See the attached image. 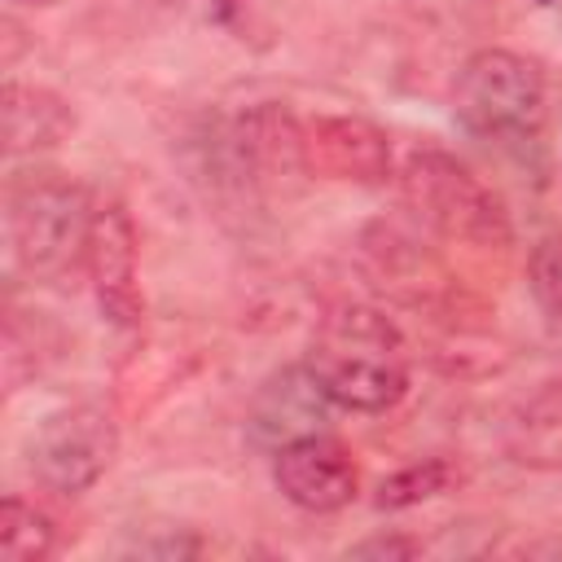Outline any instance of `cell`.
Returning a JSON list of instances; mask_svg holds the SVG:
<instances>
[{
  "label": "cell",
  "instance_id": "obj_1",
  "mask_svg": "<svg viewBox=\"0 0 562 562\" xmlns=\"http://www.w3.org/2000/svg\"><path fill=\"white\" fill-rule=\"evenodd\" d=\"M303 364L329 395V404L351 413H386L408 391V342L400 325L360 299L329 303L307 338Z\"/></svg>",
  "mask_w": 562,
  "mask_h": 562
},
{
  "label": "cell",
  "instance_id": "obj_2",
  "mask_svg": "<svg viewBox=\"0 0 562 562\" xmlns=\"http://www.w3.org/2000/svg\"><path fill=\"white\" fill-rule=\"evenodd\" d=\"M97 202L66 171H18L4 184V233L18 272L57 285L88 268Z\"/></svg>",
  "mask_w": 562,
  "mask_h": 562
},
{
  "label": "cell",
  "instance_id": "obj_3",
  "mask_svg": "<svg viewBox=\"0 0 562 562\" xmlns=\"http://www.w3.org/2000/svg\"><path fill=\"white\" fill-rule=\"evenodd\" d=\"M400 193H404V206L448 241L479 246V250H505L514 241V224L501 193L483 184L448 149H435V145L413 149L400 167Z\"/></svg>",
  "mask_w": 562,
  "mask_h": 562
},
{
  "label": "cell",
  "instance_id": "obj_4",
  "mask_svg": "<svg viewBox=\"0 0 562 562\" xmlns=\"http://www.w3.org/2000/svg\"><path fill=\"white\" fill-rule=\"evenodd\" d=\"M452 114L479 140H531L544 127V70L514 48H479L452 79Z\"/></svg>",
  "mask_w": 562,
  "mask_h": 562
},
{
  "label": "cell",
  "instance_id": "obj_5",
  "mask_svg": "<svg viewBox=\"0 0 562 562\" xmlns=\"http://www.w3.org/2000/svg\"><path fill=\"white\" fill-rule=\"evenodd\" d=\"M119 457V422L101 404H66L26 439V470L53 496L88 492Z\"/></svg>",
  "mask_w": 562,
  "mask_h": 562
},
{
  "label": "cell",
  "instance_id": "obj_6",
  "mask_svg": "<svg viewBox=\"0 0 562 562\" xmlns=\"http://www.w3.org/2000/svg\"><path fill=\"white\" fill-rule=\"evenodd\" d=\"M228 171L255 193H281L290 180L307 176L303 167V123L277 105L259 101L241 110L224 132Z\"/></svg>",
  "mask_w": 562,
  "mask_h": 562
},
{
  "label": "cell",
  "instance_id": "obj_7",
  "mask_svg": "<svg viewBox=\"0 0 562 562\" xmlns=\"http://www.w3.org/2000/svg\"><path fill=\"white\" fill-rule=\"evenodd\" d=\"M272 483L303 514H338L360 492V465L342 439L312 430L272 452Z\"/></svg>",
  "mask_w": 562,
  "mask_h": 562
},
{
  "label": "cell",
  "instance_id": "obj_8",
  "mask_svg": "<svg viewBox=\"0 0 562 562\" xmlns=\"http://www.w3.org/2000/svg\"><path fill=\"white\" fill-rule=\"evenodd\" d=\"M303 167L338 184H386L391 140L360 114H316L303 123Z\"/></svg>",
  "mask_w": 562,
  "mask_h": 562
},
{
  "label": "cell",
  "instance_id": "obj_9",
  "mask_svg": "<svg viewBox=\"0 0 562 562\" xmlns=\"http://www.w3.org/2000/svg\"><path fill=\"white\" fill-rule=\"evenodd\" d=\"M88 277L97 290V307L119 329H140L145 294L136 281V224L123 202H101L88 233Z\"/></svg>",
  "mask_w": 562,
  "mask_h": 562
},
{
  "label": "cell",
  "instance_id": "obj_10",
  "mask_svg": "<svg viewBox=\"0 0 562 562\" xmlns=\"http://www.w3.org/2000/svg\"><path fill=\"white\" fill-rule=\"evenodd\" d=\"M325 404H329V395L321 391V382L312 378L307 364L281 369L259 386V395L250 404V435L277 452L281 443L321 430Z\"/></svg>",
  "mask_w": 562,
  "mask_h": 562
},
{
  "label": "cell",
  "instance_id": "obj_11",
  "mask_svg": "<svg viewBox=\"0 0 562 562\" xmlns=\"http://www.w3.org/2000/svg\"><path fill=\"white\" fill-rule=\"evenodd\" d=\"M4 154L22 158V154H40V149H57L70 132H75V110L61 92L40 88V83H4Z\"/></svg>",
  "mask_w": 562,
  "mask_h": 562
},
{
  "label": "cell",
  "instance_id": "obj_12",
  "mask_svg": "<svg viewBox=\"0 0 562 562\" xmlns=\"http://www.w3.org/2000/svg\"><path fill=\"white\" fill-rule=\"evenodd\" d=\"M505 457L522 470H562V373L540 382L505 422Z\"/></svg>",
  "mask_w": 562,
  "mask_h": 562
},
{
  "label": "cell",
  "instance_id": "obj_13",
  "mask_svg": "<svg viewBox=\"0 0 562 562\" xmlns=\"http://www.w3.org/2000/svg\"><path fill=\"white\" fill-rule=\"evenodd\" d=\"M465 483V465L457 457H426V461H413L395 474H386L378 483V496L373 505L378 509H413L422 501H435V496H448Z\"/></svg>",
  "mask_w": 562,
  "mask_h": 562
},
{
  "label": "cell",
  "instance_id": "obj_14",
  "mask_svg": "<svg viewBox=\"0 0 562 562\" xmlns=\"http://www.w3.org/2000/svg\"><path fill=\"white\" fill-rule=\"evenodd\" d=\"M57 549V527L53 518L22 501V496H4L0 505V558L4 562H44Z\"/></svg>",
  "mask_w": 562,
  "mask_h": 562
},
{
  "label": "cell",
  "instance_id": "obj_15",
  "mask_svg": "<svg viewBox=\"0 0 562 562\" xmlns=\"http://www.w3.org/2000/svg\"><path fill=\"white\" fill-rule=\"evenodd\" d=\"M527 285H531V299H536L540 316L549 321V329L562 334V237H544L531 246Z\"/></svg>",
  "mask_w": 562,
  "mask_h": 562
},
{
  "label": "cell",
  "instance_id": "obj_16",
  "mask_svg": "<svg viewBox=\"0 0 562 562\" xmlns=\"http://www.w3.org/2000/svg\"><path fill=\"white\" fill-rule=\"evenodd\" d=\"M413 553H422V540L413 536H369L347 549V558H413Z\"/></svg>",
  "mask_w": 562,
  "mask_h": 562
},
{
  "label": "cell",
  "instance_id": "obj_17",
  "mask_svg": "<svg viewBox=\"0 0 562 562\" xmlns=\"http://www.w3.org/2000/svg\"><path fill=\"white\" fill-rule=\"evenodd\" d=\"M241 0H206V9L215 13V18H233V9H237Z\"/></svg>",
  "mask_w": 562,
  "mask_h": 562
},
{
  "label": "cell",
  "instance_id": "obj_18",
  "mask_svg": "<svg viewBox=\"0 0 562 562\" xmlns=\"http://www.w3.org/2000/svg\"><path fill=\"white\" fill-rule=\"evenodd\" d=\"M22 4H53V0H22Z\"/></svg>",
  "mask_w": 562,
  "mask_h": 562
},
{
  "label": "cell",
  "instance_id": "obj_19",
  "mask_svg": "<svg viewBox=\"0 0 562 562\" xmlns=\"http://www.w3.org/2000/svg\"><path fill=\"white\" fill-rule=\"evenodd\" d=\"M145 4H167V0H145Z\"/></svg>",
  "mask_w": 562,
  "mask_h": 562
},
{
  "label": "cell",
  "instance_id": "obj_20",
  "mask_svg": "<svg viewBox=\"0 0 562 562\" xmlns=\"http://www.w3.org/2000/svg\"><path fill=\"white\" fill-rule=\"evenodd\" d=\"M536 4H553V0H536Z\"/></svg>",
  "mask_w": 562,
  "mask_h": 562
}]
</instances>
